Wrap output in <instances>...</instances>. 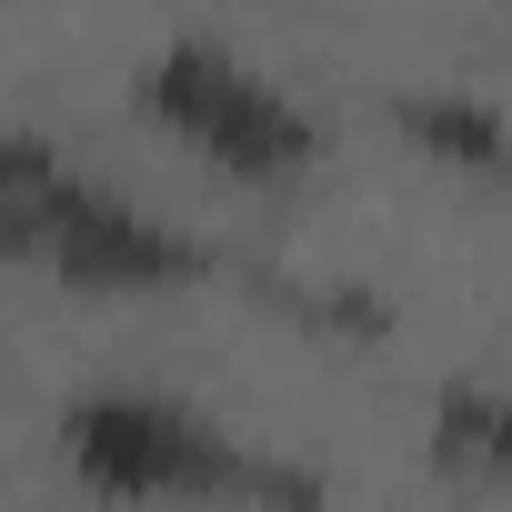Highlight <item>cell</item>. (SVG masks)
Here are the masks:
<instances>
[{
	"label": "cell",
	"instance_id": "cell-4",
	"mask_svg": "<svg viewBox=\"0 0 512 512\" xmlns=\"http://www.w3.org/2000/svg\"><path fill=\"white\" fill-rule=\"evenodd\" d=\"M432 472L512 492V392L502 382H442V402H432Z\"/></svg>",
	"mask_w": 512,
	"mask_h": 512
},
{
	"label": "cell",
	"instance_id": "cell-3",
	"mask_svg": "<svg viewBox=\"0 0 512 512\" xmlns=\"http://www.w3.org/2000/svg\"><path fill=\"white\" fill-rule=\"evenodd\" d=\"M131 101H141L171 141H191L211 171H231V181H292V171H312V151H322V131L302 121V101H292L282 81H262L251 61H231L221 41H161V51L141 61Z\"/></svg>",
	"mask_w": 512,
	"mask_h": 512
},
{
	"label": "cell",
	"instance_id": "cell-2",
	"mask_svg": "<svg viewBox=\"0 0 512 512\" xmlns=\"http://www.w3.org/2000/svg\"><path fill=\"white\" fill-rule=\"evenodd\" d=\"M0 241H11L21 262H51L81 292H171V282L211 272V251L191 231L131 211L121 191H101L81 171H61L41 131L0 141Z\"/></svg>",
	"mask_w": 512,
	"mask_h": 512
},
{
	"label": "cell",
	"instance_id": "cell-1",
	"mask_svg": "<svg viewBox=\"0 0 512 512\" xmlns=\"http://www.w3.org/2000/svg\"><path fill=\"white\" fill-rule=\"evenodd\" d=\"M61 452L111 502H262V512H322V482L282 452H251L211 432L191 402L161 392H91L61 412Z\"/></svg>",
	"mask_w": 512,
	"mask_h": 512
},
{
	"label": "cell",
	"instance_id": "cell-5",
	"mask_svg": "<svg viewBox=\"0 0 512 512\" xmlns=\"http://www.w3.org/2000/svg\"><path fill=\"white\" fill-rule=\"evenodd\" d=\"M392 131L472 181H512V121L472 91H412V101H392Z\"/></svg>",
	"mask_w": 512,
	"mask_h": 512
}]
</instances>
